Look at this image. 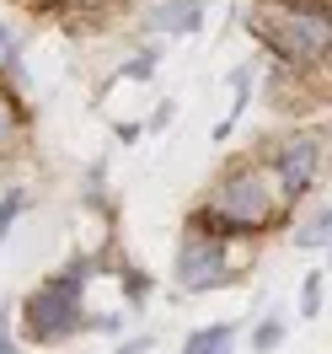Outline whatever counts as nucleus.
Returning a JSON list of instances; mask_svg holds the SVG:
<instances>
[{
    "label": "nucleus",
    "mask_w": 332,
    "mask_h": 354,
    "mask_svg": "<svg viewBox=\"0 0 332 354\" xmlns=\"http://www.w3.org/2000/svg\"><path fill=\"white\" fill-rule=\"evenodd\" d=\"M257 32L289 59H322L332 54V17L316 6H284L279 17H257Z\"/></svg>",
    "instance_id": "f257e3e1"
},
{
    "label": "nucleus",
    "mask_w": 332,
    "mask_h": 354,
    "mask_svg": "<svg viewBox=\"0 0 332 354\" xmlns=\"http://www.w3.org/2000/svg\"><path fill=\"white\" fill-rule=\"evenodd\" d=\"M81 322H86V311H81V268L54 274V279H48L32 301H27V333H32L38 344L70 338Z\"/></svg>",
    "instance_id": "f03ea898"
},
{
    "label": "nucleus",
    "mask_w": 332,
    "mask_h": 354,
    "mask_svg": "<svg viewBox=\"0 0 332 354\" xmlns=\"http://www.w3.org/2000/svg\"><path fill=\"white\" fill-rule=\"evenodd\" d=\"M225 279V247L204 231H188L177 247V285L182 290H215Z\"/></svg>",
    "instance_id": "7ed1b4c3"
},
{
    "label": "nucleus",
    "mask_w": 332,
    "mask_h": 354,
    "mask_svg": "<svg viewBox=\"0 0 332 354\" xmlns=\"http://www.w3.org/2000/svg\"><path fill=\"white\" fill-rule=\"evenodd\" d=\"M268 209H273V199H268V188H263V177H231L220 188V199H215V215H220L225 225H242V231H252V225H263L268 221Z\"/></svg>",
    "instance_id": "20e7f679"
},
{
    "label": "nucleus",
    "mask_w": 332,
    "mask_h": 354,
    "mask_svg": "<svg viewBox=\"0 0 332 354\" xmlns=\"http://www.w3.org/2000/svg\"><path fill=\"white\" fill-rule=\"evenodd\" d=\"M316 140H306V134H295L284 151H279V177H284L289 188H306L311 177H316Z\"/></svg>",
    "instance_id": "39448f33"
},
{
    "label": "nucleus",
    "mask_w": 332,
    "mask_h": 354,
    "mask_svg": "<svg viewBox=\"0 0 332 354\" xmlns=\"http://www.w3.org/2000/svg\"><path fill=\"white\" fill-rule=\"evenodd\" d=\"M199 22H204L199 0H161V11H150V27H161V32H193Z\"/></svg>",
    "instance_id": "423d86ee"
},
{
    "label": "nucleus",
    "mask_w": 332,
    "mask_h": 354,
    "mask_svg": "<svg viewBox=\"0 0 332 354\" xmlns=\"http://www.w3.org/2000/svg\"><path fill=\"white\" fill-rule=\"evenodd\" d=\"M295 242H300V247L332 242V209H327V215H316V225H300V231H295Z\"/></svg>",
    "instance_id": "0eeeda50"
},
{
    "label": "nucleus",
    "mask_w": 332,
    "mask_h": 354,
    "mask_svg": "<svg viewBox=\"0 0 332 354\" xmlns=\"http://www.w3.org/2000/svg\"><path fill=\"white\" fill-rule=\"evenodd\" d=\"M22 204H27V194H6V204H0V242H6V231H11V221L22 215Z\"/></svg>",
    "instance_id": "6e6552de"
},
{
    "label": "nucleus",
    "mask_w": 332,
    "mask_h": 354,
    "mask_svg": "<svg viewBox=\"0 0 332 354\" xmlns=\"http://www.w3.org/2000/svg\"><path fill=\"white\" fill-rule=\"evenodd\" d=\"M300 311H306V317H316V311H322V279H316V274H311L306 290H300Z\"/></svg>",
    "instance_id": "1a4fd4ad"
},
{
    "label": "nucleus",
    "mask_w": 332,
    "mask_h": 354,
    "mask_svg": "<svg viewBox=\"0 0 332 354\" xmlns=\"http://www.w3.org/2000/svg\"><path fill=\"white\" fill-rule=\"evenodd\" d=\"M279 338H284V322H263L252 344H257V354H268V349H273V344H279Z\"/></svg>",
    "instance_id": "9d476101"
},
{
    "label": "nucleus",
    "mask_w": 332,
    "mask_h": 354,
    "mask_svg": "<svg viewBox=\"0 0 332 354\" xmlns=\"http://www.w3.org/2000/svg\"><path fill=\"white\" fill-rule=\"evenodd\" d=\"M0 354H17V349H11V338H6V328H0Z\"/></svg>",
    "instance_id": "9b49d317"
},
{
    "label": "nucleus",
    "mask_w": 332,
    "mask_h": 354,
    "mask_svg": "<svg viewBox=\"0 0 332 354\" xmlns=\"http://www.w3.org/2000/svg\"><path fill=\"white\" fill-rule=\"evenodd\" d=\"M209 354H231V338H225V344H215V349H209Z\"/></svg>",
    "instance_id": "f8f14e48"
},
{
    "label": "nucleus",
    "mask_w": 332,
    "mask_h": 354,
    "mask_svg": "<svg viewBox=\"0 0 332 354\" xmlns=\"http://www.w3.org/2000/svg\"><path fill=\"white\" fill-rule=\"evenodd\" d=\"M0 48H6V27H0Z\"/></svg>",
    "instance_id": "ddd939ff"
}]
</instances>
